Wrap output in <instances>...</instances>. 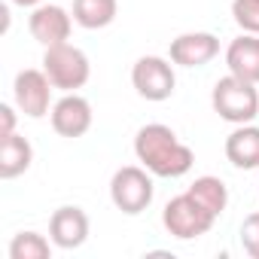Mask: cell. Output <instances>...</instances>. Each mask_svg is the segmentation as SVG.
<instances>
[{
    "label": "cell",
    "mask_w": 259,
    "mask_h": 259,
    "mask_svg": "<svg viewBox=\"0 0 259 259\" xmlns=\"http://www.w3.org/2000/svg\"><path fill=\"white\" fill-rule=\"evenodd\" d=\"M135 156L153 177H183L195 165V153L177 141L174 128L162 122H150L135 135Z\"/></svg>",
    "instance_id": "6da1fadb"
},
{
    "label": "cell",
    "mask_w": 259,
    "mask_h": 259,
    "mask_svg": "<svg viewBox=\"0 0 259 259\" xmlns=\"http://www.w3.org/2000/svg\"><path fill=\"white\" fill-rule=\"evenodd\" d=\"M210 104L217 110L220 119L232 122V125H247L259 116V92L253 82L229 73L223 79H217L213 92H210Z\"/></svg>",
    "instance_id": "7a4b0ae2"
},
{
    "label": "cell",
    "mask_w": 259,
    "mask_h": 259,
    "mask_svg": "<svg viewBox=\"0 0 259 259\" xmlns=\"http://www.w3.org/2000/svg\"><path fill=\"white\" fill-rule=\"evenodd\" d=\"M43 70L49 76V82L61 92H76L89 82L92 76V64H89V55L79 49V46H70V43H58V46H49L43 52Z\"/></svg>",
    "instance_id": "3957f363"
},
{
    "label": "cell",
    "mask_w": 259,
    "mask_h": 259,
    "mask_svg": "<svg viewBox=\"0 0 259 259\" xmlns=\"http://www.w3.org/2000/svg\"><path fill=\"white\" fill-rule=\"evenodd\" d=\"M153 192H156L153 177L141 165H125L110 180V201L116 204V210H122L128 217L144 213L153 204Z\"/></svg>",
    "instance_id": "277c9868"
},
{
    "label": "cell",
    "mask_w": 259,
    "mask_h": 259,
    "mask_svg": "<svg viewBox=\"0 0 259 259\" xmlns=\"http://www.w3.org/2000/svg\"><path fill=\"white\" fill-rule=\"evenodd\" d=\"M213 223H217V217L201 201H195L189 192L174 195L162 210V226L168 229V235H174L180 241H192V238L207 235L213 229Z\"/></svg>",
    "instance_id": "5b68a950"
},
{
    "label": "cell",
    "mask_w": 259,
    "mask_h": 259,
    "mask_svg": "<svg viewBox=\"0 0 259 259\" xmlns=\"http://www.w3.org/2000/svg\"><path fill=\"white\" fill-rule=\"evenodd\" d=\"M132 85L144 101H168L174 95L177 76H174L171 61L159 55H144L132 67Z\"/></svg>",
    "instance_id": "8992f818"
},
{
    "label": "cell",
    "mask_w": 259,
    "mask_h": 259,
    "mask_svg": "<svg viewBox=\"0 0 259 259\" xmlns=\"http://www.w3.org/2000/svg\"><path fill=\"white\" fill-rule=\"evenodd\" d=\"M52 82L46 76V70H19L16 73V82H13V98H16V107L31 116V119H43L46 113H52Z\"/></svg>",
    "instance_id": "52a82bcc"
},
{
    "label": "cell",
    "mask_w": 259,
    "mask_h": 259,
    "mask_svg": "<svg viewBox=\"0 0 259 259\" xmlns=\"http://www.w3.org/2000/svg\"><path fill=\"white\" fill-rule=\"evenodd\" d=\"M28 28H31V37L37 43H43L46 49L49 46H58V43H67L70 40L73 13H67L58 4H40V7H34V13L28 19Z\"/></svg>",
    "instance_id": "ba28073f"
},
{
    "label": "cell",
    "mask_w": 259,
    "mask_h": 259,
    "mask_svg": "<svg viewBox=\"0 0 259 259\" xmlns=\"http://www.w3.org/2000/svg\"><path fill=\"white\" fill-rule=\"evenodd\" d=\"M52 128L61 138H82L92 128V104L76 95V92H64V98H58L52 104Z\"/></svg>",
    "instance_id": "9c48e42d"
},
{
    "label": "cell",
    "mask_w": 259,
    "mask_h": 259,
    "mask_svg": "<svg viewBox=\"0 0 259 259\" xmlns=\"http://www.w3.org/2000/svg\"><path fill=\"white\" fill-rule=\"evenodd\" d=\"M89 229H92L89 213H85L82 207H76V204L58 207V210L52 213V220H49V238H52V244L61 247V250H76V247H82V244L89 241Z\"/></svg>",
    "instance_id": "30bf717a"
},
{
    "label": "cell",
    "mask_w": 259,
    "mask_h": 259,
    "mask_svg": "<svg viewBox=\"0 0 259 259\" xmlns=\"http://www.w3.org/2000/svg\"><path fill=\"white\" fill-rule=\"evenodd\" d=\"M220 55V40L207 31H189L171 40V61L180 67H204Z\"/></svg>",
    "instance_id": "8fae6325"
},
{
    "label": "cell",
    "mask_w": 259,
    "mask_h": 259,
    "mask_svg": "<svg viewBox=\"0 0 259 259\" xmlns=\"http://www.w3.org/2000/svg\"><path fill=\"white\" fill-rule=\"evenodd\" d=\"M226 67L229 73L259 85V34H241L226 49Z\"/></svg>",
    "instance_id": "7c38bea8"
},
{
    "label": "cell",
    "mask_w": 259,
    "mask_h": 259,
    "mask_svg": "<svg viewBox=\"0 0 259 259\" xmlns=\"http://www.w3.org/2000/svg\"><path fill=\"white\" fill-rule=\"evenodd\" d=\"M226 159L241 171L259 168V128L256 125H250V122L238 125L226 138Z\"/></svg>",
    "instance_id": "4fadbf2b"
},
{
    "label": "cell",
    "mask_w": 259,
    "mask_h": 259,
    "mask_svg": "<svg viewBox=\"0 0 259 259\" xmlns=\"http://www.w3.org/2000/svg\"><path fill=\"white\" fill-rule=\"evenodd\" d=\"M31 162H34V147L28 138L22 135L0 138V177L4 180H16L31 168Z\"/></svg>",
    "instance_id": "5bb4252c"
},
{
    "label": "cell",
    "mask_w": 259,
    "mask_h": 259,
    "mask_svg": "<svg viewBox=\"0 0 259 259\" xmlns=\"http://www.w3.org/2000/svg\"><path fill=\"white\" fill-rule=\"evenodd\" d=\"M119 4L116 0H73V22L85 31H101L113 25Z\"/></svg>",
    "instance_id": "9a60e30c"
},
{
    "label": "cell",
    "mask_w": 259,
    "mask_h": 259,
    "mask_svg": "<svg viewBox=\"0 0 259 259\" xmlns=\"http://www.w3.org/2000/svg\"><path fill=\"white\" fill-rule=\"evenodd\" d=\"M195 201H201L213 217H220L226 207H229V189H226V183L220 180V177H210V174H204V177H195V183L186 189Z\"/></svg>",
    "instance_id": "2e32d148"
},
{
    "label": "cell",
    "mask_w": 259,
    "mask_h": 259,
    "mask_svg": "<svg viewBox=\"0 0 259 259\" xmlns=\"http://www.w3.org/2000/svg\"><path fill=\"white\" fill-rule=\"evenodd\" d=\"M40 232H19L10 241V259H49L52 256V244Z\"/></svg>",
    "instance_id": "e0dca14e"
},
{
    "label": "cell",
    "mask_w": 259,
    "mask_h": 259,
    "mask_svg": "<svg viewBox=\"0 0 259 259\" xmlns=\"http://www.w3.org/2000/svg\"><path fill=\"white\" fill-rule=\"evenodd\" d=\"M232 19L244 34H259V0H232Z\"/></svg>",
    "instance_id": "ac0fdd59"
},
{
    "label": "cell",
    "mask_w": 259,
    "mask_h": 259,
    "mask_svg": "<svg viewBox=\"0 0 259 259\" xmlns=\"http://www.w3.org/2000/svg\"><path fill=\"white\" fill-rule=\"evenodd\" d=\"M238 235H241V247H244V253L253 256V259H259V210L250 213V217H244Z\"/></svg>",
    "instance_id": "d6986e66"
},
{
    "label": "cell",
    "mask_w": 259,
    "mask_h": 259,
    "mask_svg": "<svg viewBox=\"0 0 259 259\" xmlns=\"http://www.w3.org/2000/svg\"><path fill=\"white\" fill-rule=\"evenodd\" d=\"M16 135V110L10 104H0V138Z\"/></svg>",
    "instance_id": "ffe728a7"
},
{
    "label": "cell",
    "mask_w": 259,
    "mask_h": 259,
    "mask_svg": "<svg viewBox=\"0 0 259 259\" xmlns=\"http://www.w3.org/2000/svg\"><path fill=\"white\" fill-rule=\"evenodd\" d=\"M13 4H16V7H31V10H34V7L43 4V0H13Z\"/></svg>",
    "instance_id": "44dd1931"
}]
</instances>
